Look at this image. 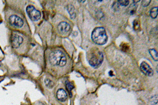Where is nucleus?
<instances>
[{"instance_id": "nucleus-1", "label": "nucleus", "mask_w": 158, "mask_h": 105, "mask_svg": "<svg viewBox=\"0 0 158 105\" xmlns=\"http://www.w3.org/2000/svg\"><path fill=\"white\" fill-rule=\"evenodd\" d=\"M5 19L8 24L13 31H17L26 34H30V28L26 20L20 13L11 8L5 13Z\"/></svg>"}, {"instance_id": "nucleus-2", "label": "nucleus", "mask_w": 158, "mask_h": 105, "mask_svg": "<svg viewBox=\"0 0 158 105\" xmlns=\"http://www.w3.org/2000/svg\"><path fill=\"white\" fill-rule=\"evenodd\" d=\"M10 41L13 49L19 54H24L28 50L30 42L24 33L13 30Z\"/></svg>"}, {"instance_id": "nucleus-3", "label": "nucleus", "mask_w": 158, "mask_h": 105, "mask_svg": "<svg viewBox=\"0 0 158 105\" xmlns=\"http://www.w3.org/2000/svg\"><path fill=\"white\" fill-rule=\"evenodd\" d=\"M49 62L53 66L63 67L67 64V57L62 51L59 49L53 51L49 54Z\"/></svg>"}, {"instance_id": "nucleus-4", "label": "nucleus", "mask_w": 158, "mask_h": 105, "mask_svg": "<svg viewBox=\"0 0 158 105\" xmlns=\"http://www.w3.org/2000/svg\"><path fill=\"white\" fill-rule=\"evenodd\" d=\"M91 38L93 42L97 44H105L107 42V36L104 28L98 27L94 28L92 33Z\"/></svg>"}, {"instance_id": "nucleus-5", "label": "nucleus", "mask_w": 158, "mask_h": 105, "mask_svg": "<svg viewBox=\"0 0 158 105\" xmlns=\"http://www.w3.org/2000/svg\"><path fill=\"white\" fill-rule=\"evenodd\" d=\"M104 54L100 51L93 52L89 59L90 65L94 68L100 66L104 61Z\"/></svg>"}, {"instance_id": "nucleus-6", "label": "nucleus", "mask_w": 158, "mask_h": 105, "mask_svg": "<svg viewBox=\"0 0 158 105\" xmlns=\"http://www.w3.org/2000/svg\"><path fill=\"white\" fill-rule=\"evenodd\" d=\"M26 12L28 17L33 21H38L41 17L40 12L33 5H28L26 7Z\"/></svg>"}, {"instance_id": "nucleus-7", "label": "nucleus", "mask_w": 158, "mask_h": 105, "mask_svg": "<svg viewBox=\"0 0 158 105\" xmlns=\"http://www.w3.org/2000/svg\"><path fill=\"white\" fill-rule=\"evenodd\" d=\"M140 69L144 75L148 76H152L153 75V71L146 62H142L140 65Z\"/></svg>"}, {"instance_id": "nucleus-8", "label": "nucleus", "mask_w": 158, "mask_h": 105, "mask_svg": "<svg viewBox=\"0 0 158 105\" xmlns=\"http://www.w3.org/2000/svg\"><path fill=\"white\" fill-rule=\"evenodd\" d=\"M70 25L65 22H61L58 26V30L61 34H67L70 30Z\"/></svg>"}, {"instance_id": "nucleus-9", "label": "nucleus", "mask_w": 158, "mask_h": 105, "mask_svg": "<svg viewBox=\"0 0 158 105\" xmlns=\"http://www.w3.org/2000/svg\"><path fill=\"white\" fill-rule=\"evenodd\" d=\"M57 98L59 101L65 102L67 99V91L63 88L58 89L57 92Z\"/></svg>"}, {"instance_id": "nucleus-10", "label": "nucleus", "mask_w": 158, "mask_h": 105, "mask_svg": "<svg viewBox=\"0 0 158 105\" xmlns=\"http://www.w3.org/2000/svg\"><path fill=\"white\" fill-rule=\"evenodd\" d=\"M139 2H140V1H133V3L129 6V8H128V11H127L129 14H130V15H133L136 13L137 8V6H138L137 3Z\"/></svg>"}, {"instance_id": "nucleus-11", "label": "nucleus", "mask_w": 158, "mask_h": 105, "mask_svg": "<svg viewBox=\"0 0 158 105\" xmlns=\"http://www.w3.org/2000/svg\"><path fill=\"white\" fill-rule=\"evenodd\" d=\"M67 9L70 15L71 16V18H75L76 13H75V8L73 5L71 4H69L68 5H67Z\"/></svg>"}, {"instance_id": "nucleus-12", "label": "nucleus", "mask_w": 158, "mask_h": 105, "mask_svg": "<svg viewBox=\"0 0 158 105\" xmlns=\"http://www.w3.org/2000/svg\"><path fill=\"white\" fill-rule=\"evenodd\" d=\"M149 52L152 59H153L154 61H158V55L157 51L155 49H150Z\"/></svg>"}, {"instance_id": "nucleus-13", "label": "nucleus", "mask_w": 158, "mask_h": 105, "mask_svg": "<svg viewBox=\"0 0 158 105\" xmlns=\"http://www.w3.org/2000/svg\"><path fill=\"white\" fill-rule=\"evenodd\" d=\"M150 16L152 18H156L158 16V7H154L150 11Z\"/></svg>"}, {"instance_id": "nucleus-14", "label": "nucleus", "mask_w": 158, "mask_h": 105, "mask_svg": "<svg viewBox=\"0 0 158 105\" xmlns=\"http://www.w3.org/2000/svg\"><path fill=\"white\" fill-rule=\"evenodd\" d=\"M45 84L46 85L48 88H52L54 86V83L52 80H50V79H45L44 81Z\"/></svg>"}, {"instance_id": "nucleus-15", "label": "nucleus", "mask_w": 158, "mask_h": 105, "mask_svg": "<svg viewBox=\"0 0 158 105\" xmlns=\"http://www.w3.org/2000/svg\"><path fill=\"white\" fill-rule=\"evenodd\" d=\"M65 86L67 89L69 91V94L71 95V91L74 88V85L69 81H65Z\"/></svg>"}, {"instance_id": "nucleus-16", "label": "nucleus", "mask_w": 158, "mask_h": 105, "mask_svg": "<svg viewBox=\"0 0 158 105\" xmlns=\"http://www.w3.org/2000/svg\"><path fill=\"white\" fill-rule=\"evenodd\" d=\"M118 3L119 5L121 6H127L129 4V1H126V0H121V1H118Z\"/></svg>"}, {"instance_id": "nucleus-17", "label": "nucleus", "mask_w": 158, "mask_h": 105, "mask_svg": "<svg viewBox=\"0 0 158 105\" xmlns=\"http://www.w3.org/2000/svg\"><path fill=\"white\" fill-rule=\"evenodd\" d=\"M150 2H151V1H147V0L143 1L142 2V5L143 7H146V6H148L149 5Z\"/></svg>"}, {"instance_id": "nucleus-18", "label": "nucleus", "mask_w": 158, "mask_h": 105, "mask_svg": "<svg viewBox=\"0 0 158 105\" xmlns=\"http://www.w3.org/2000/svg\"><path fill=\"white\" fill-rule=\"evenodd\" d=\"M44 105L43 103H38V105Z\"/></svg>"}]
</instances>
